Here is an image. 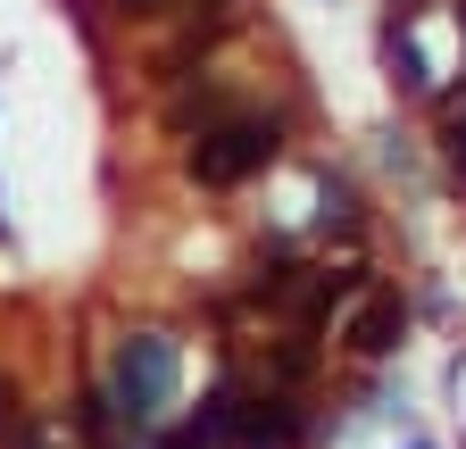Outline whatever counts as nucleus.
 Segmentation results:
<instances>
[{"label":"nucleus","mask_w":466,"mask_h":449,"mask_svg":"<svg viewBox=\"0 0 466 449\" xmlns=\"http://www.w3.org/2000/svg\"><path fill=\"white\" fill-rule=\"evenodd\" d=\"M359 224H367L359 192H350L341 175H325V184H317V234H341V242H350V234H359Z\"/></svg>","instance_id":"obj_7"},{"label":"nucleus","mask_w":466,"mask_h":449,"mask_svg":"<svg viewBox=\"0 0 466 449\" xmlns=\"http://www.w3.org/2000/svg\"><path fill=\"white\" fill-rule=\"evenodd\" d=\"M359 292H367V266H309V284H300V300H291V324H325L333 308H359Z\"/></svg>","instance_id":"obj_5"},{"label":"nucleus","mask_w":466,"mask_h":449,"mask_svg":"<svg viewBox=\"0 0 466 449\" xmlns=\"http://www.w3.org/2000/svg\"><path fill=\"white\" fill-rule=\"evenodd\" d=\"M76 433H84V441H108V433H116V408H108V391H84V408H76Z\"/></svg>","instance_id":"obj_9"},{"label":"nucleus","mask_w":466,"mask_h":449,"mask_svg":"<svg viewBox=\"0 0 466 449\" xmlns=\"http://www.w3.org/2000/svg\"><path fill=\"white\" fill-rule=\"evenodd\" d=\"M417 449H425V441H417Z\"/></svg>","instance_id":"obj_14"},{"label":"nucleus","mask_w":466,"mask_h":449,"mask_svg":"<svg viewBox=\"0 0 466 449\" xmlns=\"http://www.w3.org/2000/svg\"><path fill=\"white\" fill-rule=\"evenodd\" d=\"M283 158V117H267V108H225L217 125H200L192 134V184H208V192H233V184H250V175H267V166Z\"/></svg>","instance_id":"obj_2"},{"label":"nucleus","mask_w":466,"mask_h":449,"mask_svg":"<svg viewBox=\"0 0 466 449\" xmlns=\"http://www.w3.org/2000/svg\"><path fill=\"white\" fill-rule=\"evenodd\" d=\"M300 284H309V258L275 242V250H258V258H250V274H242V308H283V316H291Z\"/></svg>","instance_id":"obj_3"},{"label":"nucleus","mask_w":466,"mask_h":449,"mask_svg":"<svg viewBox=\"0 0 466 449\" xmlns=\"http://www.w3.org/2000/svg\"><path fill=\"white\" fill-rule=\"evenodd\" d=\"M175 383H184V358H175L167 333H126L116 358H108V408H116V424H126L134 441L158 433L167 408H175Z\"/></svg>","instance_id":"obj_1"},{"label":"nucleus","mask_w":466,"mask_h":449,"mask_svg":"<svg viewBox=\"0 0 466 449\" xmlns=\"http://www.w3.org/2000/svg\"><path fill=\"white\" fill-rule=\"evenodd\" d=\"M458 34H466V9H458Z\"/></svg>","instance_id":"obj_13"},{"label":"nucleus","mask_w":466,"mask_h":449,"mask_svg":"<svg viewBox=\"0 0 466 449\" xmlns=\"http://www.w3.org/2000/svg\"><path fill=\"white\" fill-rule=\"evenodd\" d=\"M0 449H42L34 408H25V391H17V383H0Z\"/></svg>","instance_id":"obj_8"},{"label":"nucleus","mask_w":466,"mask_h":449,"mask_svg":"<svg viewBox=\"0 0 466 449\" xmlns=\"http://www.w3.org/2000/svg\"><path fill=\"white\" fill-rule=\"evenodd\" d=\"M309 374H317V333L291 324L283 342H275V358H267V383H275V391H300Z\"/></svg>","instance_id":"obj_6"},{"label":"nucleus","mask_w":466,"mask_h":449,"mask_svg":"<svg viewBox=\"0 0 466 449\" xmlns=\"http://www.w3.org/2000/svg\"><path fill=\"white\" fill-rule=\"evenodd\" d=\"M200 9H225V0H200Z\"/></svg>","instance_id":"obj_12"},{"label":"nucleus","mask_w":466,"mask_h":449,"mask_svg":"<svg viewBox=\"0 0 466 449\" xmlns=\"http://www.w3.org/2000/svg\"><path fill=\"white\" fill-rule=\"evenodd\" d=\"M116 9H126V17H158V9H150V0H116Z\"/></svg>","instance_id":"obj_11"},{"label":"nucleus","mask_w":466,"mask_h":449,"mask_svg":"<svg viewBox=\"0 0 466 449\" xmlns=\"http://www.w3.org/2000/svg\"><path fill=\"white\" fill-rule=\"evenodd\" d=\"M400 333H408V300L400 292H359V316H350V358H391L400 350Z\"/></svg>","instance_id":"obj_4"},{"label":"nucleus","mask_w":466,"mask_h":449,"mask_svg":"<svg viewBox=\"0 0 466 449\" xmlns=\"http://www.w3.org/2000/svg\"><path fill=\"white\" fill-rule=\"evenodd\" d=\"M450 166H458V175H466V117L450 125Z\"/></svg>","instance_id":"obj_10"}]
</instances>
